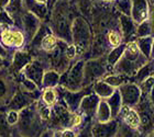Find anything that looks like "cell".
<instances>
[{
    "label": "cell",
    "instance_id": "cell-1",
    "mask_svg": "<svg viewBox=\"0 0 154 137\" xmlns=\"http://www.w3.org/2000/svg\"><path fill=\"white\" fill-rule=\"evenodd\" d=\"M71 7L67 0H57L50 10L48 25L52 33L62 41L72 44Z\"/></svg>",
    "mask_w": 154,
    "mask_h": 137
},
{
    "label": "cell",
    "instance_id": "cell-2",
    "mask_svg": "<svg viewBox=\"0 0 154 137\" xmlns=\"http://www.w3.org/2000/svg\"><path fill=\"white\" fill-rule=\"evenodd\" d=\"M149 61L150 59H148L141 52L139 51L134 40H132V41L125 42V48L123 55L119 59L118 63L115 65L113 71L116 73H121V75H125V76L131 78Z\"/></svg>",
    "mask_w": 154,
    "mask_h": 137
},
{
    "label": "cell",
    "instance_id": "cell-3",
    "mask_svg": "<svg viewBox=\"0 0 154 137\" xmlns=\"http://www.w3.org/2000/svg\"><path fill=\"white\" fill-rule=\"evenodd\" d=\"M19 122L16 131L23 137H38L45 130V125L36 111L35 102L19 112Z\"/></svg>",
    "mask_w": 154,
    "mask_h": 137
},
{
    "label": "cell",
    "instance_id": "cell-4",
    "mask_svg": "<svg viewBox=\"0 0 154 137\" xmlns=\"http://www.w3.org/2000/svg\"><path fill=\"white\" fill-rule=\"evenodd\" d=\"M72 44L76 46L77 56L86 54L91 48L94 35L89 23L84 16H75L72 21Z\"/></svg>",
    "mask_w": 154,
    "mask_h": 137
},
{
    "label": "cell",
    "instance_id": "cell-5",
    "mask_svg": "<svg viewBox=\"0 0 154 137\" xmlns=\"http://www.w3.org/2000/svg\"><path fill=\"white\" fill-rule=\"evenodd\" d=\"M84 64V59H77L74 64H71L67 70L61 73L58 86L69 91H79L83 89Z\"/></svg>",
    "mask_w": 154,
    "mask_h": 137
},
{
    "label": "cell",
    "instance_id": "cell-6",
    "mask_svg": "<svg viewBox=\"0 0 154 137\" xmlns=\"http://www.w3.org/2000/svg\"><path fill=\"white\" fill-rule=\"evenodd\" d=\"M110 70L107 65L106 57L100 56L96 58H90L85 61L84 64V80L83 87H91L94 82L97 80L103 79V77L108 75Z\"/></svg>",
    "mask_w": 154,
    "mask_h": 137
},
{
    "label": "cell",
    "instance_id": "cell-7",
    "mask_svg": "<svg viewBox=\"0 0 154 137\" xmlns=\"http://www.w3.org/2000/svg\"><path fill=\"white\" fill-rule=\"evenodd\" d=\"M75 112L69 111L61 99L57 100L51 108V118L48 122V128L53 131L64 130V128H73V118Z\"/></svg>",
    "mask_w": 154,
    "mask_h": 137
},
{
    "label": "cell",
    "instance_id": "cell-8",
    "mask_svg": "<svg viewBox=\"0 0 154 137\" xmlns=\"http://www.w3.org/2000/svg\"><path fill=\"white\" fill-rule=\"evenodd\" d=\"M17 90L18 83L16 76L9 73L8 66L0 68V110L6 109Z\"/></svg>",
    "mask_w": 154,
    "mask_h": 137
},
{
    "label": "cell",
    "instance_id": "cell-9",
    "mask_svg": "<svg viewBox=\"0 0 154 137\" xmlns=\"http://www.w3.org/2000/svg\"><path fill=\"white\" fill-rule=\"evenodd\" d=\"M46 69H48V65L45 61L44 55L42 52H38L36 56L33 57L32 61L23 68V70L20 73H22L28 79L32 80L33 82L41 89L43 73Z\"/></svg>",
    "mask_w": 154,
    "mask_h": 137
},
{
    "label": "cell",
    "instance_id": "cell-10",
    "mask_svg": "<svg viewBox=\"0 0 154 137\" xmlns=\"http://www.w3.org/2000/svg\"><path fill=\"white\" fill-rule=\"evenodd\" d=\"M0 43L7 51H17L26 45V36L21 29L1 28L0 26Z\"/></svg>",
    "mask_w": 154,
    "mask_h": 137
},
{
    "label": "cell",
    "instance_id": "cell-11",
    "mask_svg": "<svg viewBox=\"0 0 154 137\" xmlns=\"http://www.w3.org/2000/svg\"><path fill=\"white\" fill-rule=\"evenodd\" d=\"M56 90H57L58 97H61V100L72 112H78L79 103L83 99V97L87 93L93 92L91 87H85L79 91H69V90H66L62 87L57 86Z\"/></svg>",
    "mask_w": 154,
    "mask_h": 137
},
{
    "label": "cell",
    "instance_id": "cell-12",
    "mask_svg": "<svg viewBox=\"0 0 154 137\" xmlns=\"http://www.w3.org/2000/svg\"><path fill=\"white\" fill-rule=\"evenodd\" d=\"M40 96H41V90L36 91V92H26L18 88L17 92L13 94L8 105L6 106V111L7 110H14V111L20 112L21 110L26 109V106H29L35 102L36 100L40 99Z\"/></svg>",
    "mask_w": 154,
    "mask_h": 137
},
{
    "label": "cell",
    "instance_id": "cell-13",
    "mask_svg": "<svg viewBox=\"0 0 154 137\" xmlns=\"http://www.w3.org/2000/svg\"><path fill=\"white\" fill-rule=\"evenodd\" d=\"M118 90L121 96L122 105L135 108L137 104L140 102L142 96L141 90H140V87L133 81H128V82L123 83L122 86L119 87Z\"/></svg>",
    "mask_w": 154,
    "mask_h": 137
},
{
    "label": "cell",
    "instance_id": "cell-14",
    "mask_svg": "<svg viewBox=\"0 0 154 137\" xmlns=\"http://www.w3.org/2000/svg\"><path fill=\"white\" fill-rule=\"evenodd\" d=\"M34 55L26 48V49H17L12 53V57L10 61V64L8 65V70L13 76L19 75L23 70V68L32 61Z\"/></svg>",
    "mask_w": 154,
    "mask_h": 137
},
{
    "label": "cell",
    "instance_id": "cell-15",
    "mask_svg": "<svg viewBox=\"0 0 154 137\" xmlns=\"http://www.w3.org/2000/svg\"><path fill=\"white\" fill-rule=\"evenodd\" d=\"M43 22L36 16H34L32 12L26 10L21 16V23H20V29L22 30L23 34L26 36V45L29 44L33 36L35 35L36 31L40 28L41 23Z\"/></svg>",
    "mask_w": 154,
    "mask_h": 137
},
{
    "label": "cell",
    "instance_id": "cell-16",
    "mask_svg": "<svg viewBox=\"0 0 154 137\" xmlns=\"http://www.w3.org/2000/svg\"><path fill=\"white\" fill-rule=\"evenodd\" d=\"M100 98L94 92H89L83 97L79 103L78 112L83 115L86 121H93L99 104Z\"/></svg>",
    "mask_w": 154,
    "mask_h": 137
},
{
    "label": "cell",
    "instance_id": "cell-17",
    "mask_svg": "<svg viewBox=\"0 0 154 137\" xmlns=\"http://www.w3.org/2000/svg\"><path fill=\"white\" fill-rule=\"evenodd\" d=\"M118 126V118H111L105 123L95 121L91 124V137H117Z\"/></svg>",
    "mask_w": 154,
    "mask_h": 137
},
{
    "label": "cell",
    "instance_id": "cell-18",
    "mask_svg": "<svg viewBox=\"0 0 154 137\" xmlns=\"http://www.w3.org/2000/svg\"><path fill=\"white\" fill-rule=\"evenodd\" d=\"M150 4L148 0H131V13L130 16L135 24L149 19Z\"/></svg>",
    "mask_w": 154,
    "mask_h": 137
},
{
    "label": "cell",
    "instance_id": "cell-19",
    "mask_svg": "<svg viewBox=\"0 0 154 137\" xmlns=\"http://www.w3.org/2000/svg\"><path fill=\"white\" fill-rule=\"evenodd\" d=\"M117 118H120V121L123 122L125 124H127L131 128H134V130H138V131L140 128V124H141L140 115H139L135 108L122 105L120 113H119Z\"/></svg>",
    "mask_w": 154,
    "mask_h": 137
},
{
    "label": "cell",
    "instance_id": "cell-20",
    "mask_svg": "<svg viewBox=\"0 0 154 137\" xmlns=\"http://www.w3.org/2000/svg\"><path fill=\"white\" fill-rule=\"evenodd\" d=\"M118 22H119V26H120V33H121L122 37H123L125 43L134 40L137 24L131 19V16H125V14H120Z\"/></svg>",
    "mask_w": 154,
    "mask_h": 137
},
{
    "label": "cell",
    "instance_id": "cell-21",
    "mask_svg": "<svg viewBox=\"0 0 154 137\" xmlns=\"http://www.w3.org/2000/svg\"><path fill=\"white\" fill-rule=\"evenodd\" d=\"M24 8L42 21H45L46 18L50 16V9L48 3L40 2L36 0H24Z\"/></svg>",
    "mask_w": 154,
    "mask_h": 137
},
{
    "label": "cell",
    "instance_id": "cell-22",
    "mask_svg": "<svg viewBox=\"0 0 154 137\" xmlns=\"http://www.w3.org/2000/svg\"><path fill=\"white\" fill-rule=\"evenodd\" d=\"M91 90H93V92L95 94H97V96L99 97L100 99L106 100L107 98H109L115 92L116 88H113V87H111L107 82H105L103 79H99L97 80L96 82L93 83Z\"/></svg>",
    "mask_w": 154,
    "mask_h": 137
},
{
    "label": "cell",
    "instance_id": "cell-23",
    "mask_svg": "<svg viewBox=\"0 0 154 137\" xmlns=\"http://www.w3.org/2000/svg\"><path fill=\"white\" fill-rule=\"evenodd\" d=\"M60 78H61V73H58L53 69H46L42 78L41 90L44 88H56L60 85Z\"/></svg>",
    "mask_w": 154,
    "mask_h": 137
},
{
    "label": "cell",
    "instance_id": "cell-24",
    "mask_svg": "<svg viewBox=\"0 0 154 137\" xmlns=\"http://www.w3.org/2000/svg\"><path fill=\"white\" fill-rule=\"evenodd\" d=\"M150 76H154V61H152V59H150L146 64L143 65L134 73V76L132 77V78H133V82L137 83L139 86L143 80L146 79Z\"/></svg>",
    "mask_w": 154,
    "mask_h": 137
},
{
    "label": "cell",
    "instance_id": "cell-25",
    "mask_svg": "<svg viewBox=\"0 0 154 137\" xmlns=\"http://www.w3.org/2000/svg\"><path fill=\"white\" fill-rule=\"evenodd\" d=\"M94 118H95V121L99 122V123H105V122H108L112 118L109 105H108L105 99H101L99 101V104H98L96 114H95Z\"/></svg>",
    "mask_w": 154,
    "mask_h": 137
},
{
    "label": "cell",
    "instance_id": "cell-26",
    "mask_svg": "<svg viewBox=\"0 0 154 137\" xmlns=\"http://www.w3.org/2000/svg\"><path fill=\"white\" fill-rule=\"evenodd\" d=\"M106 101H107V103H108V105H109L112 118H117L119 113H120V110H121V108H122V100H121V96H120L119 90L116 89L115 92H113L109 98H107Z\"/></svg>",
    "mask_w": 154,
    "mask_h": 137
},
{
    "label": "cell",
    "instance_id": "cell-27",
    "mask_svg": "<svg viewBox=\"0 0 154 137\" xmlns=\"http://www.w3.org/2000/svg\"><path fill=\"white\" fill-rule=\"evenodd\" d=\"M125 43H122V44H120L119 46H117V47H112L111 51L107 54L106 61H107V65H108L109 70L110 69L113 70L115 65L117 64L119 61V59L122 57L123 52H125Z\"/></svg>",
    "mask_w": 154,
    "mask_h": 137
},
{
    "label": "cell",
    "instance_id": "cell-28",
    "mask_svg": "<svg viewBox=\"0 0 154 137\" xmlns=\"http://www.w3.org/2000/svg\"><path fill=\"white\" fill-rule=\"evenodd\" d=\"M134 41L139 48V51L141 52L148 59H150L152 51V43H153V36L150 35V36H143V37H135Z\"/></svg>",
    "mask_w": 154,
    "mask_h": 137
},
{
    "label": "cell",
    "instance_id": "cell-29",
    "mask_svg": "<svg viewBox=\"0 0 154 137\" xmlns=\"http://www.w3.org/2000/svg\"><path fill=\"white\" fill-rule=\"evenodd\" d=\"M40 100L44 104L52 108L58 100V93L56 88H44V89H42Z\"/></svg>",
    "mask_w": 154,
    "mask_h": 137
},
{
    "label": "cell",
    "instance_id": "cell-30",
    "mask_svg": "<svg viewBox=\"0 0 154 137\" xmlns=\"http://www.w3.org/2000/svg\"><path fill=\"white\" fill-rule=\"evenodd\" d=\"M103 80L105 82H107L108 85H110L111 87L118 89L119 87L122 86L123 83L130 81V78L125 75H121V73H108L106 76L103 77Z\"/></svg>",
    "mask_w": 154,
    "mask_h": 137
},
{
    "label": "cell",
    "instance_id": "cell-31",
    "mask_svg": "<svg viewBox=\"0 0 154 137\" xmlns=\"http://www.w3.org/2000/svg\"><path fill=\"white\" fill-rule=\"evenodd\" d=\"M57 43H58V38L53 33H48L42 40L41 45H40V51L38 52L50 53V52H52L57 46Z\"/></svg>",
    "mask_w": 154,
    "mask_h": 137
},
{
    "label": "cell",
    "instance_id": "cell-32",
    "mask_svg": "<svg viewBox=\"0 0 154 137\" xmlns=\"http://www.w3.org/2000/svg\"><path fill=\"white\" fill-rule=\"evenodd\" d=\"M139 136H140V132H139L138 130L131 128L130 126L125 124L123 122L119 121L117 137H139Z\"/></svg>",
    "mask_w": 154,
    "mask_h": 137
},
{
    "label": "cell",
    "instance_id": "cell-33",
    "mask_svg": "<svg viewBox=\"0 0 154 137\" xmlns=\"http://www.w3.org/2000/svg\"><path fill=\"white\" fill-rule=\"evenodd\" d=\"M107 43H108V45L111 46V47H117V46H119L120 44L125 43L120 31H117V30H115V29L109 30L108 33H107Z\"/></svg>",
    "mask_w": 154,
    "mask_h": 137
},
{
    "label": "cell",
    "instance_id": "cell-34",
    "mask_svg": "<svg viewBox=\"0 0 154 137\" xmlns=\"http://www.w3.org/2000/svg\"><path fill=\"white\" fill-rule=\"evenodd\" d=\"M150 35H152V28L150 22H149V20H145L143 22L137 24L135 37H143V36H150Z\"/></svg>",
    "mask_w": 154,
    "mask_h": 137
},
{
    "label": "cell",
    "instance_id": "cell-35",
    "mask_svg": "<svg viewBox=\"0 0 154 137\" xmlns=\"http://www.w3.org/2000/svg\"><path fill=\"white\" fill-rule=\"evenodd\" d=\"M113 6H115V9L120 14L130 16V13H131V0H115Z\"/></svg>",
    "mask_w": 154,
    "mask_h": 137
},
{
    "label": "cell",
    "instance_id": "cell-36",
    "mask_svg": "<svg viewBox=\"0 0 154 137\" xmlns=\"http://www.w3.org/2000/svg\"><path fill=\"white\" fill-rule=\"evenodd\" d=\"M0 26L1 28H14L16 22L7 10L0 9Z\"/></svg>",
    "mask_w": 154,
    "mask_h": 137
},
{
    "label": "cell",
    "instance_id": "cell-37",
    "mask_svg": "<svg viewBox=\"0 0 154 137\" xmlns=\"http://www.w3.org/2000/svg\"><path fill=\"white\" fill-rule=\"evenodd\" d=\"M154 86V76H150L148 77L146 79H144L142 81L139 87H140V90H141V97H148L151 89Z\"/></svg>",
    "mask_w": 154,
    "mask_h": 137
},
{
    "label": "cell",
    "instance_id": "cell-38",
    "mask_svg": "<svg viewBox=\"0 0 154 137\" xmlns=\"http://www.w3.org/2000/svg\"><path fill=\"white\" fill-rule=\"evenodd\" d=\"M19 116H20V113L18 111H14V110H7V111L5 112L6 121L11 127H14V126L18 124Z\"/></svg>",
    "mask_w": 154,
    "mask_h": 137
},
{
    "label": "cell",
    "instance_id": "cell-39",
    "mask_svg": "<svg viewBox=\"0 0 154 137\" xmlns=\"http://www.w3.org/2000/svg\"><path fill=\"white\" fill-rule=\"evenodd\" d=\"M91 124L93 121H87L80 128H78V132L75 137H91Z\"/></svg>",
    "mask_w": 154,
    "mask_h": 137
},
{
    "label": "cell",
    "instance_id": "cell-40",
    "mask_svg": "<svg viewBox=\"0 0 154 137\" xmlns=\"http://www.w3.org/2000/svg\"><path fill=\"white\" fill-rule=\"evenodd\" d=\"M65 56L69 61H74L77 57V49L74 44H67V46L65 48Z\"/></svg>",
    "mask_w": 154,
    "mask_h": 137
},
{
    "label": "cell",
    "instance_id": "cell-41",
    "mask_svg": "<svg viewBox=\"0 0 154 137\" xmlns=\"http://www.w3.org/2000/svg\"><path fill=\"white\" fill-rule=\"evenodd\" d=\"M149 22L152 28V35L154 36V4H151L150 7V12H149Z\"/></svg>",
    "mask_w": 154,
    "mask_h": 137
},
{
    "label": "cell",
    "instance_id": "cell-42",
    "mask_svg": "<svg viewBox=\"0 0 154 137\" xmlns=\"http://www.w3.org/2000/svg\"><path fill=\"white\" fill-rule=\"evenodd\" d=\"M38 137H54V131L51 128H45Z\"/></svg>",
    "mask_w": 154,
    "mask_h": 137
},
{
    "label": "cell",
    "instance_id": "cell-43",
    "mask_svg": "<svg viewBox=\"0 0 154 137\" xmlns=\"http://www.w3.org/2000/svg\"><path fill=\"white\" fill-rule=\"evenodd\" d=\"M0 56H1L2 58H5L6 61L9 58V51H7L6 48L3 47L1 43H0Z\"/></svg>",
    "mask_w": 154,
    "mask_h": 137
},
{
    "label": "cell",
    "instance_id": "cell-44",
    "mask_svg": "<svg viewBox=\"0 0 154 137\" xmlns=\"http://www.w3.org/2000/svg\"><path fill=\"white\" fill-rule=\"evenodd\" d=\"M9 3V0H0V9H5Z\"/></svg>",
    "mask_w": 154,
    "mask_h": 137
},
{
    "label": "cell",
    "instance_id": "cell-45",
    "mask_svg": "<svg viewBox=\"0 0 154 137\" xmlns=\"http://www.w3.org/2000/svg\"><path fill=\"white\" fill-rule=\"evenodd\" d=\"M148 98H149V100H150L151 102H154V86H153V88L151 89V91H150V93H149Z\"/></svg>",
    "mask_w": 154,
    "mask_h": 137
},
{
    "label": "cell",
    "instance_id": "cell-46",
    "mask_svg": "<svg viewBox=\"0 0 154 137\" xmlns=\"http://www.w3.org/2000/svg\"><path fill=\"white\" fill-rule=\"evenodd\" d=\"M5 66H8V65H7V61L0 56V68L5 67Z\"/></svg>",
    "mask_w": 154,
    "mask_h": 137
},
{
    "label": "cell",
    "instance_id": "cell-47",
    "mask_svg": "<svg viewBox=\"0 0 154 137\" xmlns=\"http://www.w3.org/2000/svg\"><path fill=\"white\" fill-rule=\"evenodd\" d=\"M150 59H152V61L154 59V36H153V43H152V51H151V56H150Z\"/></svg>",
    "mask_w": 154,
    "mask_h": 137
},
{
    "label": "cell",
    "instance_id": "cell-48",
    "mask_svg": "<svg viewBox=\"0 0 154 137\" xmlns=\"http://www.w3.org/2000/svg\"><path fill=\"white\" fill-rule=\"evenodd\" d=\"M57 0H48V9L51 10V8L53 7V4H54L55 2H56Z\"/></svg>",
    "mask_w": 154,
    "mask_h": 137
},
{
    "label": "cell",
    "instance_id": "cell-49",
    "mask_svg": "<svg viewBox=\"0 0 154 137\" xmlns=\"http://www.w3.org/2000/svg\"><path fill=\"white\" fill-rule=\"evenodd\" d=\"M10 137H23V136H21V135L18 133L17 131H14L13 133H11V135H10Z\"/></svg>",
    "mask_w": 154,
    "mask_h": 137
},
{
    "label": "cell",
    "instance_id": "cell-50",
    "mask_svg": "<svg viewBox=\"0 0 154 137\" xmlns=\"http://www.w3.org/2000/svg\"><path fill=\"white\" fill-rule=\"evenodd\" d=\"M36 1H40V2H44V3H48V0H36Z\"/></svg>",
    "mask_w": 154,
    "mask_h": 137
},
{
    "label": "cell",
    "instance_id": "cell-51",
    "mask_svg": "<svg viewBox=\"0 0 154 137\" xmlns=\"http://www.w3.org/2000/svg\"><path fill=\"white\" fill-rule=\"evenodd\" d=\"M103 1H106V2H113L115 0H103Z\"/></svg>",
    "mask_w": 154,
    "mask_h": 137
},
{
    "label": "cell",
    "instance_id": "cell-52",
    "mask_svg": "<svg viewBox=\"0 0 154 137\" xmlns=\"http://www.w3.org/2000/svg\"><path fill=\"white\" fill-rule=\"evenodd\" d=\"M148 1H150V3H151V4H154V0H148Z\"/></svg>",
    "mask_w": 154,
    "mask_h": 137
},
{
    "label": "cell",
    "instance_id": "cell-53",
    "mask_svg": "<svg viewBox=\"0 0 154 137\" xmlns=\"http://www.w3.org/2000/svg\"><path fill=\"white\" fill-rule=\"evenodd\" d=\"M152 104H153V106H154V102H152Z\"/></svg>",
    "mask_w": 154,
    "mask_h": 137
},
{
    "label": "cell",
    "instance_id": "cell-54",
    "mask_svg": "<svg viewBox=\"0 0 154 137\" xmlns=\"http://www.w3.org/2000/svg\"><path fill=\"white\" fill-rule=\"evenodd\" d=\"M23 1H24V0H23Z\"/></svg>",
    "mask_w": 154,
    "mask_h": 137
},
{
    "label": "cell",
    "instance_id": "cell-55",
    "mask_svg": "<svg viewBox=\"0 0 154 137\" xmlns=\"http://www.w3.org/2000/svg\"><path fill=\"white\" fill-rule=\"evenodd\" d=\"M153 61H154V59H153Z\"/></svg>",
    "mask_w": 154,
    "mask_h": 137
}]
</instances>
